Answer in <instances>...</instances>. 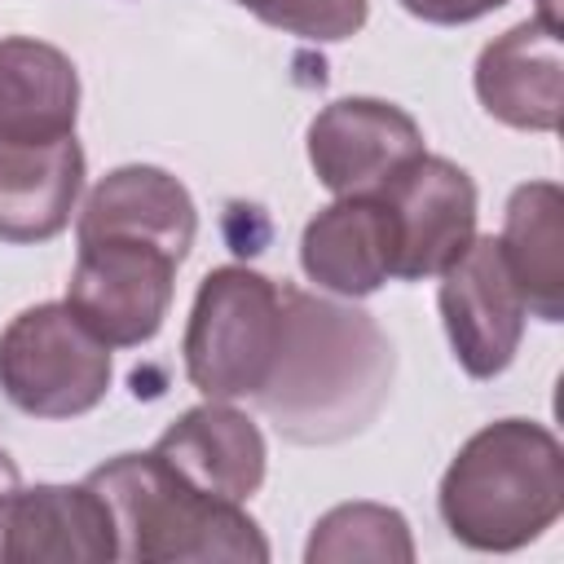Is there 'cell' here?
I'll return each instance as SVG.
<instances>
[{"label":"cell","mask_w":564,"mask_h":564,"mask_svg":"<svg viewBox=\"0 0 564 564\" xmlns=\"http://www.w3.org/2000/svg\"><path fill=\"white\" fill-rule=\"evenodd\" d=\"M392 375L397 352L366 308L282 282L278 357L251 397L282 441L335 445L366 432L388 405Z\"/></svg>","instance_id":"obj_1"},{"label":"cell","mask_w":564,"mask_h":564,"mask_svg":"<svg viewBox=\"0 0 564 564\" xmlns=\"http://www.w3.org/2000/svg\"><path fill=\"white\" fill-rule=\"evenodd\" d=\"M436 511L471 551H520L564 516V449L533 419H498L449 458Z\"/></svg>","instance_id":"obj_2"},{"label":"cell","mask_w":564,"mask_h":564,"mask_svg":"<svg viewBox=\"0 0 564 564\" xmlns=\"http://www.w3.org/2000/svg\"><path fill=\"white\" fill-rule=\"evenodd\" d=\"M110 520L119 560L132 564H212V560H269V542L260 524L242 511V502H220L185 485L154 449L119 454L84 476Z\"/></svg>","instance_id":"obj_3"},{"label":"cell","mask_w":564,"mask_h":564,"mask_svg":"<svg viewBox=\"0 0 564 564\" xmlns=\"http://www.w3.org/2000/svg\"><path fill=\"white\" fill-rule=\"evenodd\" d=\"M282 339V286L247 264L203 273L181 357L185 379L207 401L256 397L273 370Z\"/></svg>","instance_id":"obj_4"},{"label":"cell","mask_w":564,"mask_h":564,"mask_svg":"<svg viewBox=\"0 0 564 564\" xmlns=\"http://www.w3.org/2000/svg\"><path fill=\"white\" fill-rule=\"evenodd\" d=\"M110 344L70 304H31L0 330V392L31 419H79L110 388Z\"/></svg>","instance_id":"obj_5"},{"label":"cell","mask_w":564,"mask_h":564,"mask_svg":"<svg viewBox=\"0 0 564 564\" xmlns=\"http://www.w3.org/2000/svg\"><path fill=\"white\" fill-rule=\"evenodd\" d=\"M176 264L172 251L141 238H79L66 304L110 348L150 344L163 330Z\"/></svg>","instance_id":"obj_6"},{"label":"cell","mask_w":564,"mask_h":564,"mask_svg":"<svg viewBox=\"0 0 564 564\" xmlns=\"http://www.w3.org/2000/svg\"><path fill=\"white\" fill-rule=\"evenodd\" d=\"M436 308L458 366L471 379H498L524 339V300L498 251V238H471L458 260L441 269Z\"/></svg>","instance_id":"obj_7"},{"label":"cell","mask_w":564,"mask_h":564,"mask_svg":"<svg viewBox=\"0 0 564 564\" xmlns=\"http://www.w3.org/2000/svg\"><path fill=\"white\" fill-rule=\"evenodd\" d=\"M375 194L392 212L397 278L405 282L436 278L476 238V181L441 154L423 150Z\"/></svg>","instance_id":"obj_8"},{"label":"cell","mask_w":564,"mask_h":564,"mask_svg":"<svg viewBox=\"0 0 564 564\" xmlns=\"http://www.w3.org/2000/svg\"><path fill=\"white\" fill-rule=\"evenodd\" d=\"M419 154L423 128L383 97H339L308 123V163L335 198L375 194Z\"/></svg>","instance_id":"obj_9"},{"label":"cell","mask_w":564,"mask_h":564,"mask_svg":"<svg viewBox=\"0 0 564 564\" xmlns=\"http://www.w3.org/2000/svg\"><path fill=\"white\" fill-rule=\"evenodd\" d=\"M119 560L101 494L79 485H31L0 498V564H106Z\"/></svg>","instance_id":"obj_10"},{"label":"cell","mask_w":564,"mask_h":564,"mask_svg":"<svg viewBox=\"0 0 564 564\" xmlns=\"http://www.w3.org/2000/svg\"><path fill=\"white\" fill-rule=\"evenodd\" d=\"M480 106L516 132H555L564 110V44L546 18H524L476 57Z\"/></svg>","instance_id":"obj_11"},{"label":"cell","mask_w":564,"mask_h":564,"mask_svg":"<svg viewBox=\"0 0 564 564\" xmlns=\"http://www.w3.org/2000/svg\"><path fill=\"white\" fill-rule=\"evenodd\" d=\"M154 454L185 485L220 502H247L269 471V445L260 423L229 401H203L185 410L154 441Z\"/></svg>","instance_id":"obj_12"},{"label":"cell","mask_w":564,"mask_h":564,"mask_svg":"<svg viewBox=\"0 0 564 564\" xmlns=\"http://www.w3.org/2000/svg\"><path fill=\"white\" fill-rule=\"evenodd\" d=\"M300 269L330 295L361 300L397 278V229L379 194H339L300 234Z\"/></svg>","instance_id":"obj_13"},{"label":"cell","mask_w":564,"mask_h":564,"mask_svg":"<svg viewBox=\"0 0 564 564\" xmlns=\"http://www.w3.org/2000/svg\"><path fill=\"white\" fill-rule=\"evenodd\" d=\"M194 234L198 207L189 189L154 163H123L106 172L88 189L75 220V238H141L172 251L176 260L189 256Z\"/></svg>","instance_id":"obj_14"},{"label":"cell","mask_w":564,"mask_h":564,"mask_svg":"<svg viewBox=\"0 0 564 564\" xmlns=\"http://www.w3.org/2000/svg\"><path fill=\"white\" fill-rule=\"evenodd\" d=\"M84 189V150L62 141H4L0 137V242H48L70 225Z\"/></svg>","instance_id":"obj_15"},{"label":"cell","mask_w":564,"mask_h":564,"mask_svg":"<svg viewBox=\"0 0 564 564\" xmlns=\"http://www.w3.org/2000/svg\"><path fill=\"white\" fill-rule=\"evenodd\" d=\"M79 119V70L44 40H0V137L4 141H62L75 137Z\"/></svg>","instance_id":"obj_16"},{"label":"cell","mask_w":564,"mask_h":564,"mask_svg":"<svg viewBox=\"0 0 564 564\" xmlns=\"http://www.w3.org/2000/svg\"><path fill=\"white\" fill-rule=\"evenodd\" d=\"M498 251L524 308L542 322H564V189L555 181H524L511 189Z\"/></svg>","instance_id":"obj_17"},{"label":"cell","mask_w":564,"mask_h":564,"mask_svg":"<svg viewBox=\"0 0 564 564\" xmlns=\"http://www.w3.org/2000/svg\"><path fill=\"white\" fill-rule=\"evenodd\" d=\"M308 564H344V560H379V564H410L414 538L397 507L383 502H339L330 507L304 546Z\"/></svg>","instance_id":"obj_18"},{"label":"cell","mask_w":564,"mask_h":564,"mask_svg":"<svg viewBox=\"0 0 564 564\" xmlns=\"http://www.w3.org/2000/svg\"><path fill=\"white\" fill-rule=\"evenodd\" d=\"M410 18L419 22H432V26H463V22H476L494 9H502L507 0H397Z\"/></svg>","instance_id":"obj_19"},{"label":"cell","mask_w":564,"mask_h":564,"mask_svg":"<svg viewBox=\"0 0 564 564\" xmlns=\"http://www.w3.org/2000/svg\"><path fill=\"white\" fill-rule=\"evenodd\" d=\"M18 485H22V476H18V463H13V458L0 449V498H4V494H13Z\"/></svg>","instance_id":"obj_20"},{"label":"cell","mask_w":564,"mask_h":564,"mask_svg":"<svg viewBox=\"0 0 564 564\" xmlns=\"http://www.w3.org/2000/svg\"><path fill=\"white\" fill-rule=\"evenodd\" d=\"M238 4H242V9H251L260 22H273V13H278L286 0H238Z\"/></svg>","instance_id":"obj_21"}]
</instances>
